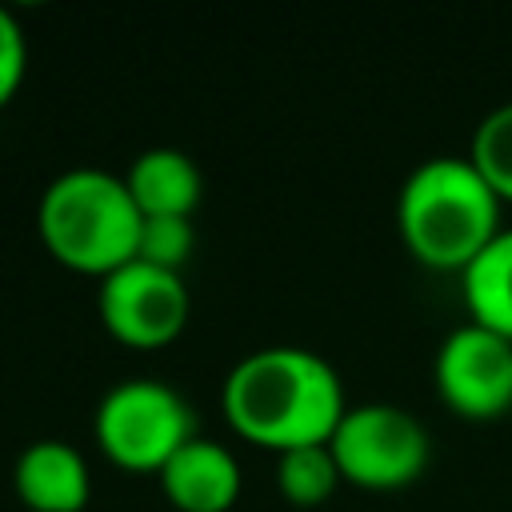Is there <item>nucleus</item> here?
<instances>
[{
	"instance_id": "obj_2",
	"label": "nucleus",
	"mask_w": 512,
	"mask_h": 512,
	"mask_svg": "<svg viewBox=\"0 0 512 512\" xmlns=\"http://www.w3.org/2000/svg\"><path fill=\"white\" fill-rule=\"evenodd\" d=\"M396 228L424 268L464 272L504 228L500 196L468 156H432L404 176Z\"/></svg>"
},
{
	"instance_id": "obj_4",
	"label": "nucleus",
	"mask_w": 512,
	"mask_h": 512,
	"mask_svg": "<svg viewBox=\"0 0 512 512\" xmlns=\"http://www.w3.org/2000/svg\"><path fill=\"white\" fill-rule=\"evenodd\" d=\"M100 452L128 472H160L196 432L192 404L164 380L132 376L104 392L96 408Z\"/></svg>"
},
{
	"instance_id": "obj_12",
	"label": "nucleus",
	"mask_w": 512,
	"mask_h": 512,
	"mask_svg": "<svg viewBox=\"0 0 512 512\" xmlns=\"http://www.w3.org/2000/svg\"><path fill=\"white\" fill-rule=\"evenodd\" d=\"M276 484H280L288 504L320 508L340 484V468H336L332 448L328 444H300V448L276 452Z\"/></svg>"
},
{
	"instance_id": "obj_13",
	"label": "nucleus",
	"mask_w": 512,
	"mask_h": 512,
	"mask_svg": "<svg viewBox=\"0 0 512 512\" xmlns=\"http://www.w3.org/2000/svg\"><path fill=\"white\" fill-rule=\"evenodd\" d=\"M472 168L488 180V188L504 200H512V100L496 104L472 136V152H468Z\"/></svg>"
},
{
	"instance_id": "obj_11",
	"label": "nucleus",
	"mask_w": 512,
	"mask_h": 512,
	"mask_svg": "<svg viewBox=\"0 0 512 512\" xmlns=\"http://www.w3.org/2000/svg\"><path fill=\"white\" fill-rule=\"evenodd\" d=\"M468 320L512 340V228H500L496 240L460 272Z\"/></svg>"
},
{
	"instance_id": "obj_5",
	"label": "nucleus",
	"mask_w": 512,
	"mask_h": 512,
	"mask_svg": "<svg viewBox=\"0 0 512 512\" xmlns=\"http://www.w3.org/2000/svg\"><path fill=\"white\" fill-rule=\"evenodd\" d=\"M340 480L372 492L412 484L432 456L424 424L400 404H356L340 416L328 440Z\"/></svg>"
},
{
	"instance_id": "obj_14",
	"label": "nucleus",
	"mask_w": 512,
	"mask_h": 512,
	"mask_svg": "<svg viewBox=\"0 0 512 512\" xmlns=\"http://www.w3.org/2000/svg\"><path fill=\"white\" fill-rule=\"evenodd\" d=\"M196 248V232L192 220L184 216H144L140 220V240H136V260L152 264V268H168L180 272L184 260Z\"/></svg>"
},
{
	"instance_id": "obj_7",
	"label": "nucleus",
	"mask_w": 512,
	"mask_h": 512,
	"mask_svg": "<svg viewBox=\"0 0 512 512\" xmlns=\"http://www.w3.org/2000/svg\"><path fill=\"white\" fill-rule=\"evenodd\" d=\"M432 380L456 416L496 420L512 412V340L464 320L436 348Z\"/></svg>"
},
{
	"instance_id": "obj_10",
	"label": "nucleus",
	"mask_w": 512,
	"mask_h": 512,
	"mask_svg": "<svg viewBox=\"0 0 512 512\" xmlns=\"http://www.w3.org/2000/svg\"><path fill=\"white\" fill-rule=\"evenodd\" d=\"M124 188L140 216H184L192 220V208L200 204V168L180 148H144L128 172Z\"/></svg>"
},
{
	"instance_id": "obj_1",
	"label": "nucleus",
	"mask_w": 512,
	"mask_h": 512,
	"mask_svg": "<svg viewBox=\"0 0 512 512\" xmlns=\"http://www.w3.org/2000/svg\"><path fill=\"white\" fill-rule=\"evenodd\" d=\"M220 408L232 432L260 448L328 444L344 404L340 372L312 348L272 344L232 364L220 388Z\"/></svg>"
},
{
	"instance_id": "obj_9",
	"label": "nucleus",
	"mask_w": 512,
	"mask_h": 512,
	"mask_svg": "<svg viewBox=\"0 0 512 512\" xmlns=\"http://www.w3.org/2000/svg\"><path fill=\"white\" fill-rule=\"evenodd\" d=\"M156 476L180 512H228L240 500V460L204 436H192Z\"/></svg>"
},
{
	"instance_id": "obj_15",
	"label": "nucleus",
	"mask_w": 512,
	"mask_h": 512,
	"mask_svg": "<svg viewBox=\"0 0 512 512\" xmlns=\"http://www.w3.org/2000/svg\"><path fill=\"white\" fill-rule=\"evenodd\" d=\"M28 68V44L20 20L0 4V108L20 92Z\"/></svg>"
},
{
	"instance_id": "obj_3",
	"label": "nucleus",
	"mask_w": 512,
	"mask_h": 512,
	"mask_svg": "<svg viewBox=\"0 0 512 512\" xmlns=\"http://www.w3.org/2000/svg\"><path fill=\"white\" fill-rule=\"evenodd\" d=\"M140 212L124 188V176L104 168H68L60 172L36 204V232L64 268L108 276L136 260Z\"/></svg>"
},
{
	"instance_id": "obj_6",
	"label": "nucleus",
	"mask_w": 512,
	"mask_h": 512,
	"mask_svg": "<svg viewBox=\"0 0 512 512\" xmlns=\"http://www.w3.org/2000/svg\"><path fill=\"white\" fill-rule=\"evenodd\" d=\"M100 324L132 348H160L176 340L188 324V288L180 272L152 268L144 260H128L108 272L96 292Z\"/></svg>"
},
{
	"instance_id": "obj_8",
	"label": "nucleus",
	"mask_w": 512,
	"mask_h": 512,
	"mask_svg": "<svg viewBox=\"0 0 512 512\" xmlns=\"http://www.w3.org/2000/svg\"><path fill=\"white\" fill-rule=\"evenodd\" d=\"M24 512H84L92 496L88 460L68 440H32L12 464Z\"/></svg>"
}]
</instances>
